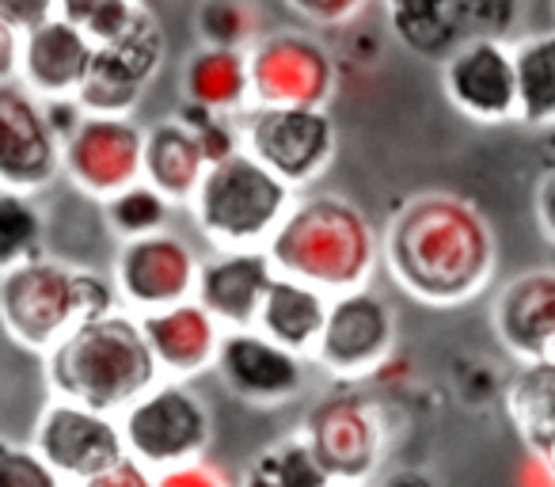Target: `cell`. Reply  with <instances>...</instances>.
Wrapping results in <instances>:
<instances>
[{"label":"cell","instance_id":"cell-1","mask_svg":"<svg viewBox=\"0 0 555 487\" xmlns=\"http://www.w3.org/2000/svg\"><path fill=\"white\" fill-rule=\"evenodd\" d=\"M380 267L418 305L456 309L499 271V240L476 202L453 191L411 194L380 232Z\"/></svg>","mask_w":555,"mask_h":487},{"label":"cell","instance_id":"cell-2","mask_svg":"<svg viewBox=\"0 0 555 487\" xmlns=\"http://www.w3.org/2000/svg\"><path fill=\"white\" fill-rule=\"evenodd\" d=\"M267 256L278 274L339 297L373 282L380 267V236L358 202L320 191L294 202L270 236Z\"/></svg>","mask_w":555,"mask_h":487},{"label":"cell","instance_id":"cell-3","mask_svg":"<svg viewBox=\"0 0 555 487\" xmlns=\"http://www.w3.org/2000/svg\"><path fill=\"white\" fill-rule=\"evenodd\" d=\"M54 400L118 419L160 381L138 317L126 309L80 324L42 358Z\"/></svg>","mask_w":555,"mask_h":487},{"label":"cell","instance_id":"cell-4","mask_svg":"<svg viewBox=\"0 0 555 487\" xmlns=\"http://www.w3.org/2000/svg\"><path fill=\"white\" fill-rule=\"evenodd\" d=\"M294 202L297 194L282 179H274L240 149L229 161L209 164L186 209L214 252H247L267 248Z\"/></svg>","mask_w":555,"mask_h":487},{"label":"cell","instance_id":"cell-5","mask_svg":"<svg viewBox=\"0 0 555 487\" xmlns=\"http://www.w3.org/2000/svg\"><path fill=\"white\" fill-rule=\"evenodd\" d=\"M118 431H122L126 457L160 476V472L206 461L214 441V411L206 396L194 393L191 381L160 377L118 415Z\"/></svg>","mask_w":555,"mask_h":487},{"label":"cell","instance_id":"cell-6","mask_svg":"<svg viewBox=\"0 0 555 487\" xmlns=\"http://www.w3.org/2000/svg\"><path fill=\"white\" fill-rule=\"evenodd\" d=\"M247 80L255 111H327L339 62L320 35L274 27L247 50Z\"/></svg>","mask_w":555,"mask_h":487},{"label":"cell","instance_id":"cell-7","mask_svg":"<svg viewBox=\"0 0 555 487\" xmlns=\"http://www.w3.org/2000/svg\"><path fill=\"white\" fill-rule=\"evenodd\" d=\"M301 438L332 484L370 487L392 449V423L373 396L332 393L305 415Z\"/></svg>","mask_w":555,"mask_h":487},{"label":"cell","instance_id":"cell-8","mask_svg":"<svg viewBox=\"0 0 555 487\" xmlns=\"http://www.w3.org/2000/svg\"><path fill=\"white\" fill-rule=\"evenodd\" d=\"M77 324V267L42 256L0 274V328L20 347L47 358Z\"/></svg>","mask_w":555,"mask_h":487},{"label":"cell","instance_id":"cell-9","mask_svg":"<svg viewBox=\"0 0 555 487\" xmlns=\"http://www.w3.org/2000/svg\"><path fill=\"white\" fill-rule=\"evenodd\" d=\"M396 355V309L377 290L339 294L327 305V320L312 362L343 385H362Z\"/></svg>","mask_w":555,"mask_h":487},{"label":"cell","instance_id":"cell-10","mask_svg":"<svg viewBox=\"0 0 555 487\" xmlns=\"http://www.w3.org/2000/svg\"><path fill=\"white\" fill-rule=\"evenodd\" d=\"M240 145L274 179L297 191L320 179L335 161L339 133L327 111H244Z\"/></svg>","mask_w":555,"mask_h":487},{"label":"cell","instance_id":"cell-11","mask_svg":"<svg viewBox=\"0 0 555 487\" xmlns=\"http://www.w3.org/2000/svg\"><path fill=\"white\" fill-rule=\"evenodd\" d=\"M115 294L130 309V317L176 309L194 302L198 286V256L176 232H156V236L126 240L115 256Z\"/></svg>","mask_w":555,"mask_h":487},{"label":"cell","instance_id":"cell-12","mask_svg":"<svg viewBox=\"0 0 555 487\" xmlns=\"http://www.w3.org/2000/svg\"><path fill=\"white\" fill-rule=\"evenodd\" d=\"M31 449L47 461V469L65 487L85 484V479L126 461L118 419L77 408V403L65 400H50L42 408L39 423H35Z\"/></svg>","mask_w":555,"mask_h":487},{"label":"cell","instance_id":"cell-13","mask_svg":"<svg viewBox=\"0 0 555 487\" xmlns=\"http://www.w3.org/2000/svg\"><path fill=\"white\" fill-rule=\"evenodd\" d=\"M164 50H168V39H164V27L153 12L126 42L95 50L92 65L85 73V85L77 88L73 100L80 103L85 115L130 118L138 111V103L145 100V88L160 73Z\"/></svg>","mask_w":555,"mask_h":487},{"label":"cell","instance_id":"cell-14","mask_svg":"<svg viewBox=\"0 0 555 487\" xmlns=\"http://www.w3.org/2000/svg\"><path fill=\"white\" fill-rule=\"evenodd\" d=\"M441 88H446L449 103L468 123L479 126L517 123L514 42L464 39L441 62Z\"/></svg>","mask_w":555,"mask_h":487},{"label":"cell","instance_id":"cell-15","mask_svg":"<svg viewBox=\"0 0 555 487\" xmlns=\"http://www.w3.org/2000/svg\"><path fill=\"white\" fill-rule=\"evenodd\" d=\"M141 156H145V126L133 118L88 115L62 145V171L85 194L107 202L126 187L141 183Z\"/></svg>","mask_w":555,"mask_h":487},{"label":"cell","instance_id":"cell-16","mask_svg":"<svg viewBox=\"0 0 555 487\" xmlns=\"http://www.w3.org/2000/svg\"><path fill=\"white\" fill-rule=\"evenodd\" d=\"M62 171V145L42 118V103L20 80L0 85V191L35 194Z\"/></svg>","mask_w":555,"mask_h":487},{"label":"cell","instance_id":"cell-17","mask_svg":"<svg viewBox=\"0 0 555 487\" xmlns=\"http://www.w3.org/2000/svg\"><path fill=\"white\" fill-rule=\"evenodd\" d=\"M214 370L224 393L251 408H278V403L297 400L309 381L305 358L289 355L259 332H224L217 343Z\"/></svg>","mask_w":555,"mask_h":487},{"label":"cell","instance_id":"cell-18","mask_svg":"<svg viewBox=\"0 0 555 487\" xmlns=\"http://www.w3.org/2000/svg\"><path fill=\"white\" fill-rule=\"evenodd\" d=\"M274 274L267 248L209 252L206 259H198L194 302L217 320L221 332H251Z\"/></svg>","mask_w":555,"mask_h":487},{"label":"cell","instance_id":"cell-19","mask_svg":"<svg viewBox=\"0 0 555 487\" xmlns=\"http://www.w3.org/2000/svg\"><path fill=\"white\" fill-rule=\"evenodd\" d=\"M491 324L502 350L521 366L555 362V271H521L499 290Z\"/></svg>","mask_w":555,"mask_h":487},{"label":"cell","instance_id":"cell-20","mask_svg":"<svg viewBox=\"0 0 555 487\" xmlns=\"http://www.w3.org/2000/svg\"><path fill=\"white\" fill-rule=\"evenodd\" d=\"M92 42L62 20V9L50 24L31 31L20 42V85L35 100H73L77 88L85 85V73L92 65Z\"/></svg>","mask_w":555,"mask_h":487},{"label":"cell","instance_id":"cell-21","mask_svg":"<svg viewBox=\"0 0 555 487\" xmlns=\"http://www.w3.org/2000/svg\"><path fill=\"white\" fill-rule=\"evenodd\" d=\"M138 324L164 381H191L198 373L214 370L217 343H221L224 332L198 302L149 312V317H138Z\"/></svg>","mask_w":555,"mask_h":487},{"label":"cell","instance_id":"cell-22","mask_svg":"<svg viewBox=\"0 0 555 487\" xmlns=\"http://www.w3.org/2000/svg\"><path fill=\"white\" fill-rule=\"evenodd\" d=\"M327 305H332L327 294H320V290L305 286L297 279H286V274H274L251 332L267 335L270 343H278L282 350L309 362L320 343V332H324Z\"/></svg>","mask_w":555,"mask_h":487},{"label":"cell","instance_id":"cell-23","mask_svg":"<svg viewBox=\"0 0 555 487\" xmlns=\"http://www.w3.org/2000/svg\"><path fill=\"white\" fill-rule=\"evenodd\" d=\"M206 156L198 138L179 118H160L145 130V156H141V179L171 206H186L206 176Z\"/></svg>","mask_w":555,"mask_h":487},{"label":"cell","instance_id":"cell-24","mask_svg":"<svg viewBox=\"0 0 555 487\" xmlns=\"http://www.w3.org/2000/svg\"><path fill=\"white\" fill-rule=\"evenodd\" d=\"M502 411L529 457L555 461V362L517 366V373L502 388Z\"/></svg>","mask_w":555,"mask_h":487},{"label":"cell","instance_id":"cell-25","mask_svg":"<svg viewBox=\"0 0 555 487\" xmlns=\"http://www.w3.org/2000/svg\"><path fill=\"white\" fill-rule=\"evenodd\" d=\"M183 103L214 111L221 118H240L251 107V80H247V54L236 50L198 47L183 65Z\"/></svg>","mask_w":555,"mask_h":487},{"label":"cell","instance_id":"cell-26","mask_svg":"<svg viewBox=\"0 0 555 487\" xmlns=\"http://www.w3.org/2000/svg\"><path fill=\"white\" fill-rule=\"evenodd\" d=\"M517 123L532 130L555 126V27L532 31L514 42Z\"/></svg>","mask_w":555,"mask_h":487},{"label":"cell","instance_id":"cell-27","mask_svg":"<svg viewBox=\"0 0 555 487\" xmlns=\"http://www.w3.org/2000/svg\"><path fill=\"white\" fill-rule=\"evenodd\" d=\"M385 12L396 39L426 62H446L464 42L449 0H400V4H388Z\"/></svg>","mask_w":555,"mask_h":487},{"label":"cell","instance_id":"cell-28","mask_svg":"<svg viewBox=\"0 0 555 487\" xmlns=\"http://www.w3.org/2000/svg\"><path fill=\"white\" fill-rule=\"evenodd\" d=\"M194 35L206 50H236L247 54L255 42L267 35L262 27V9L247 0H209L191 12Z\"/></svg>","mask_w":555,"mask_h":487},{"label":"cell","instance_id":"cell-29","mask_svg":"<svg viewBox=\"0 0 555 487\" xmlns=\"http://www.w3.org/2000/svg\"><path fill=\"white\" fill-rule=\"evenodd\" d=\"M57 9H62V20H69L92 42V50L118 47L153 16V9L138 0H69Z\"/></svg>","mask_w":555,"mask_h":487},{"label":"cell","instance_id":"cell-30","mask_svg":"<svg viewBox=\"0 0 555 487\" xmlns=\"http://www.w3.org/2000/svg\"><path fill=\"white\" fill-rule=\"evenodd\" d=\"M42 240H47V221L31 194L0 191V274L42 259Z\"/></svg>","mask_w":555,"mask_h":487},{"label":"cell","instance_id":"cell-31","mask_svg":"<svg viewBox=\"0 0 555 487\" xmlns=\"http://www.w3.org/2000/svg\"><path fill=\"white\" fill-rule=\"evenodd\" d=\"M247 476L259 479L262 487H332L327 472L317 464L309 441L297 434L278 438L274 446H267L251 464H247Z\"/></svg>","mask_w":555,"mask_h":487},{"label":"cell","instance_id":"cell-32","mask_svg":"<svg viewBox=\"0 0 555 487\" xmlns=\"http://www.w3.org/2000/svg\"><path fill=\"white\" fill-rule=\"evenodd\" d=\"M103 217H107V229L126 244V240L168 232L171 202L164 198V194H156L153 187L141 179V183L126 187L122 194H115V198L103 202Z\"/></svg>","mask_w":555,"mask_h":487},{"label":"cell","instance_id":"cell-33","mask_svg":"<svg viewBox=\"0 0 555 487\" xmlns=\"http://www.w3.org/2000/svg\"><path fill=\"white\" fill-rule=\"evenodd\" d=\"M453 16L461 24L464 39L509 42L517 31V20L525 16V4H514V0H468V4H453Z\"/></svg>","mask_w":555,"mask_h":487},{"label":"cell","instance_id":"cell-34","mask_svg":"<svg viewBox=\"0 0 555 487\" xmlns=\"http://www.w3.org/2000/svg\"><path fill=\"white\" fill-rule=\"evenodd\" d=\"M289 16H301L305 20V31H354L358 20L370 12V4L362 0H294L286 4Z\"/></svg>","mask_w":555,"mask_h":487},{"label":"cell","instance_id":"cell-35","mask_svg":"<svg viewBox=\"0 0 555 487\" xmlns=\"http://www.w3.org/2000/svg\"><path fill=\"white\" fill-rule=\"evenodd\" d=\"M0 487H65L31 446L0 438Z\"/></svg>","mask_w":555,"mask_h":487},{"label":"cell","instance_id":"cell-36","mask_svg":"<svg viewBox=\"0 0 555 487\" xmlns=\"http://www.w3.org/2000/svg\"><path fill=\"white\" fill-rule=\"evenodd\" d=\"M453 381H456V396H461V403H468V408L483 411V408L502 403L506 381L494 373V366L487 362V358H461Z\"/></svg>","mask_w":555,"mask_h":487},{"label":"cell","instance_id":"cell-37","mask_svg":"<svg viewBox=\"0 0 555 487\" xmlns=\"http://www.w3.org/2000/svg\"><path fill=\"white\" fill-rule=\"evenodd\" d=\"M57 16V4L54 0H31V4H16V0H0V20L12 27V31L20 35V39H27L31 31H39L42 24H50V20Z\"/></svg>","mask_w":555,"mask_h":487},{"label":"cell","instance_id":"cell-38","mask_svg":"<svg viewBox=\"0 0 555 487\" xmlns=\"http://www.w3.org/2000/svg\"><path fill=\"white\" fill-rule=\"evenodd\" d=\"M153 487H236V484H232L217 464L194 461V464H183V469H171V472L153 476Z\"/></svg>","mask_w":555,"mask_h":487},{"label":"cell","instance_id":"cell-39","mask_svg":"<svg viewBox=\"0 0 555 487\" xmlns=\"http://www.w3.org/2000/svg\"><path fill=\"white\" fill-rule=\"evenodd\" d=\"M42 118H47V126H50V133H54L57 145H65L88 115L80 111L77 100H42Z\"/></svg>","mask_w":555,"mask_h":487},{"label":"cell","instance_id":"cell-40","mask_svg":"<svg viewBox=\"0 0 555 487\" xmlns=\"http://www.w3.org/2000/svg\"><path fill=\"white\" fill-rule=\"evenodd\" d=\"M73 487H153V472H145L138 461L126 457L122 464H115V469L100 472V476L85 479V484H73Z\"/></svg>","mask_w":555,"mask_h":487},{"label":"cell","instance_id":"cell-41","mask_svg":"<svg viewBox=\"0 0 555 487\" xmlns=\"http://www.w3.org/2000/svg\"><path fill=\"white\" fill-rule=\"evenodd\" d=\"M20 35L0 20V85L20 77Z\"/></svg>","mask_w":555,"mask_h":487},{"label":"cell","instance_id":"cell-42","mask_svg":"<svg viewBox=\"0 0 555 487\" xmlns=\"http://www.w3.org/2000/svg\"><path fill=\"white\" fill-rule=\"evenodd\" d=\"M537 221L544 229V236L555 244V168L540 179V191H537Z\"/></svg>","mask_w":555,"mask_h":487},{"label":"cell","instance_id":"cell-43","mask_svg":"<svg viewBox=\"0 0 555 487\" xmlns=\"http://www.w3.org/2000/svg\"><path fill=\"white\" fill-rule=\"evenodd\" d=\"M373 487H438V479L426 469H392L377 479Z\"/></svg>","mask_w":555,"mask_h":487},{"label":"cell","instance_id":"cell-44","mask_svg":"<svg viewBox=\"0 0 555 487\" xmlns=\"http://www.w3.org/2000/svg\"><path fill=\"white\" fill-rule=\"evenodd\" d=\"M517 479H521V487H555L552 469H547L544 461H537V457H525V464H521V472H517Z\"/></svg>","mask_w":555,"mask_h":487},{"label":"cell","instance_id":"cell-45","mask_svg":"<svg viewBox=\"0 0 555 487\" xmlns=\"http://www.w3.org/2000/svg\"><path fill=\"white\" fill-rule=\"evenodd\" d=\"M236 487H262V484H259V479H251V476H247V472H244V479H240Z\"/></svg>","mask_w":555,"mask_h":487},{"label":"cell","instance_id":"cell-46","mask_svg":"<svg viewBox=\"0 0 555 487\" xmlns=\"http://www.w3.org/2000/svg\"><path fill=\"white\" fill-rule=\"evenodd\" d=\"M547 464V469H552V476H555V461H544Z\"/></svg>","mask_w":555,"mask_h":487},{"label":"cell","instance_id":"cell-47","mask_svg":"<svg viewBox=\"0 0 555 487\" xmlns=\"http://www.w3.org/2000/svg\"><path fill=\"white\" fill-rule=\"evenodd\" d=\"M332 487H350V484H332Z\"/></svg>","mask_w":555,"mask_h":487},{"label":"cell","instance_id":"cell-48","mask_svg":"<svg viewBox=\"0 0 555 487\" xmlns=\"http://www.w3.org/2000/svg\"><path fill=\"white\" fill-rule=\"evenodd\" d=\"M552 271H555V264H552Z\"/></svg>","mask_w":555,"mask_h":487}]
</instances>
